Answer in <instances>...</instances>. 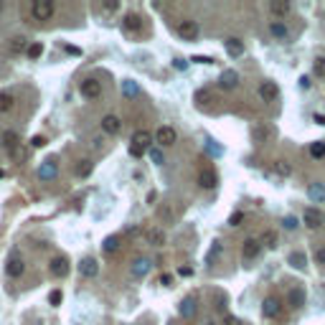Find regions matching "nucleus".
I'll list each match as a JSON object with an SVG mask.
<instances>
[{
  "label": "nucleus",
  "instance_id": "f257e3e1",
  "mask_svg": "<svg viewBox=\"0 0 325 325\" xmlns=\"http://www.w3.org/2000/svg\"><path fill=\"white\" fill-rule=\"evenodd\" d=\"M175 31H178V36L181 38H186V41H196L198 38V23L196 20H190V18H183V20H178V26H175Z\"/></svg>",
  "mask_w": 325,
  "mask_h": 325
},
{
  "label": "nucleus",
  "instance_id": "f03ea898",
  "mask_svg": "<svg viewBox=\"0 0 325 325\" xmlns=\"http://www.w3.org/2000/svg\"><path fill=\"white\" fill-rule=\"evenodd\" d=\"M53 3L51 0H36V3L31 5V13H33V18L36 20H51V16H53Z\"/></svg>",
  "mask_w": 325,
  "mask_h": 325
},
{
  "label": "nucleus",
  "instance_id": "7ed1b4c3",
  "mask_svg": "<svg viewBox=\"0 0 325 325\" xmlns=\"http://www.w3.org/2000/svg\"><path fill=\"white\" fill-rule=\"evenodd\" d=\"M79 92H82V97H84V99H99V97H102V84L89 76V79H84V82H82Z\"/></svg>",
  "mask_w": 325,
  "mask_h": 325
},
{
  "label": "nucleus",
  "instance_id": "20e7f679",
  "mask_svg": "<svg viewBox=\"0 0 325 325\" xmlns=\"http://www.w3.org/2000/svg\"><path fill=\"white\" fill-rule=\"evenodd\" d=\"M175 140H178V132L173 127H168V125L158 127V132H155V142H158L160 148H171Z\"/></svg>",
  "mask_w": 325,
  "mask_h": 325
},
{
  "label": "nucleus",
  "instance_id": "39448f33",
  "mask_svg": "<svg viewBox=\"0 0 325 325\" xmlns=\"http://www.w3.org/2000/svg\"><path fill=\"white\" fill-rule=\"evenodd\" d=\"M49 270H51V274L53 277H66V274H69V270H71V267H69V259H66V257H53V259L49 262Z\"/></svg>",
  "mask_w": 325,
  "mask_h": 325
},
{
  "label": "nucleus",
  "instance_id": "423d86ee",
  "mask_svg": "<svg viewBox=\"0 0 325 325\" xmlns=\"http://www.w3.org/2000/svg\"><path fill=\"white\" fill-rule=\"evenodd\" d=\"M5 272H8V277H20L26 272V262H23V257H20L18 252L8 259V264H5Z\"/></svg>",
  "mask_w": 325,
  "mask_h": 325
},
{
  "label": "nucleus",
  "instance_id": "0eeeda50",
  "mask_svg": "<svg viewBox=\"0 0 325 325\" xmlns=\"http://www.w3.org/2000/svg\"><path fill=\"white\" fill-rule=\"evenodd\" d=\"M279 312H282V305H279L277 297H267V300L262 302V315H264L267 320L279 318Z\"/></svg>",
  "mask_w": 325,
  "mask_h": 325
},
{
  "label": "nucleus",
  "instance_id": "6e6552de",
  "mask_svg": "<svg viewBox=\"0 0 325 325\" xmlns=\"http://www.w3.org/2000/svg\"><path fill=\"white\" fill-rule=\"evenodd\" d=\"M120 130H122V120L117 115H104L102 117V132H107V135H117Z\"/></svg>",
  "mask_w": 325,
  "mask_h": 325
},
{
  "label": "nucleus",
  "instance_id": "1a4fd4ad",
  "mask_svg": "<svg viewBox=\"0 0 325 325\" xmlns=\"http://www.w3.org/2000/svg\"><path fill=\"white\" fill-rule=\"evenodd\" d=\"M259 252H262L259 239H246V241H244V246H241L244 259H257V257H259Z\"/></svg>",
  "mask_w": 325,
  "mask_h": 325
},
{
  "label": "nucleus",
  "instance_id": "9d476101",
  "mask_svg": "<svg viewBox=\"0 0 325 325\" xmlns=\"http://www.w3.org/2000/svg\"><path fill=\"white\" fill-rule=\"evenodd\" d=\"M150 267H153V262L148 259V257H137V259L132 262V267H130L132 277H145V274L150 272Z\"/></svg>",
  "mask_w": 325,
  "mask_h": 325
},
{
  "label": "nucleus",
  "instance_id": "9b49d317",
  "mask_svg": "<svg viewBox=\"0 0 325 325\" xmlns=\"http://www.w3.org/2000/svg\"><path fill=\"white\" fill-rule=\"evenodd\" d=\"M277 94H279V86L274 82H262L259 84V97L264 99V102H274Z\"/></svg>",
  "mask_w": 325,
  "mask_h": 325
},
{
  "label": "nucleus",
  "instance_id": "f8f14e48",
  "mask_svg": "<svg viewBox=\"0 0 325 325\" xmlns=\"http://www.w3.org/2000/svg\"><path fill=\"white\" fill-rule=\"evenodd\" d=\"M79 272H82V277H97V272H99V262L94 259V257H86V259H82V264H79Z\"/></svg>",
  "mask_w": 325,
  "mask_h": 325
},
{
  "label": "nucleus",
  "instance_id": "ddd939ff",
  "mask_svg": "<svg viewBox=\"0 0 325 325\" xmlns=\"http://www.w3.org/2000/svg\"><path fill=\"white\" fill-rule=\"evenodd\" d=\"M302 221H305L308 229H320L323 226V214H320L318 208H308L305 216H302Z\"/></svg>",
  "mask_w": 325,
  "mask_h": 325
},
{
  "label": "nucleus",
  "instance_id": "4468645a",
  "mask_svg": "<svg viewBox=\"0 0 325 325\" xmlns=\"http://www.w3.org/2000/svg\"><path fill=\"white\" fill-rule=\"evenodd\" d=\"M305 297H308V295H305V287H300V285H297V287H292V290H290V295H287L290 308H295V310H297V308H302V305H305Z\"/></svg>",
  "mask_w": 325,
  "mask_h": 325
},
{
  "label": "nucleus",
  "instance_id": "2eb2a0df",
  "mask_svg": "<svg viewBox=\"0 0 325 325\" xmlns=\"http://www.w3.org/2000/svg\"><path fill=\"white\" fill-rule=\"evenodd\" d=\"M59 175V165H56L53 160H46L41 168H38V178L41 181H51V178Z\"/></svg>",
  "mask_w": 325,
  "mask_h": 325
},
{
  "label": "nucleus",
  "instance_id": "dca6fc26",
  "mask_svg": "<svg viewBox=\"0 0 325 325\" xmlns=\"http://www.w3.org/2000/svg\"><path fill=\"white\" fill-rule=\"evenodd\" d=\"M237 84H239V74L237 71H223L221 76H219V86L221 89H237Z\"/></svg>",
  "mask_w": 325,
  "mask_h": 325
},
{
  "label": "nucleus",
  "instance_id": "f3484780",
  "mask_svg": "<svg viewBox=\"0 0 325 325\" xmlns=\"http://www.w3.org/2000/svg\"><path fill=\"white\" fill-rule=\"evenodd\" d=\"M198 186H201V188H206V190H208V188H214V186H216V173L211 171V168H204V171L198 173Z\"/></svg>",
  "mask_w": 325,
  "mask_h": 325
},
{
  "label": "nucleus",
  "instance_id": "a211bd4d",
  "mask_svg": "<svg viewBox=\"0 0 325 325\" xmlns=\"http://www.w3.org/2000/svg\"><path fill=\"white\" fill-rule=\"evenodd\" d=\"M122 26H125V31H132V33H140L142 31V18L137 13H127L125 20H122Z\"/></svg>",
  "mask_w": 325,
  "mask_h": 325
},
{
  "label": "nucleus",
  "instance_id": "6ab92c4d",
  "mask_svg": "<svg viewBox=\"0 0 325 325\" xmlns=\"http://www.w3.org/2000/svg\"><path fill=\"white\" fill-rule=\"evenodd\" d=\"M153 142V135L148 130H137L135 135H132V142L130 145H137V148H142V150H148V145Z\"/></svg>",
  "mask_w": 325,
  "mask_h": 325
},
{
  "label": "nucleus",
  "instance_id": "aec40b11",
  "mask_svg": "<svg viewBox=\"0 0 325 325\" xmlns=\"http://www.w3.org/2000/svg\"><path fill=\"white\" fill-rule=\"evenodd\" d=\"M223 46H226V53L234 56V59L244 53V41H241V38H226V43H223Z\"/></svg>",
  "mask_w": 325,
  "mask_h": 325
},
{
  "label": "nucleus",
  "instance_id": "412c9836",
  "mask_svg": "<svg viewBox=\"0 0 325 325\" xmlns=\"http://www.w3.org/2000/svg\"><path fill=\"white\" fill-rule=\"evenodd\" d=\"M272 137V130L270 127H264V125H254L252 127V140L254 142H267Z\"/></svg>",
  "mask_w": 325,
  "mask_h": 325
},
{
  "label": "nucleus",
  "instance_id": "4be33fe9",
  "mask_svg": "<svg viewBox=\"0 0 325 325\" xmlns=\"http://www.w3.org/2000/svg\"><path fill=\"white\" fill-rule=\"evenodd\" d=\"M270 31H272V36L279 38V41H287V36H290V31H287V26L282 23V20H272Z\"/></svg>",
  "mask_w": 325,
  "mask_h": 325
},
{
  "label": "nucleus",
  "instance_id": "5701e85b",
  "mask_svg": "<svg viewBox=\"0 0 325 325\" xmlns=\"http://www.w3.org/2000/svg\"><path fill=\"white\" fill-rule=\"evenodd\" d=\"M181 315L188 318V320L196 315V300H193V297H186V300L181 302Z\"/></svg>",
  "mask_w": 325,
  "mask_h": 325
},
{
  "label": "nucleus",
  "instance_id": "b1692460",
  "mask_svg": "<svg viewBox=\"0 0 325 325\" xmlns=\"http://www.w3.org/2000/svg\"><path fill=\"white\" fill-rule=\"evenodd\" d=\"M148 241H150L153 246H163V244H165V231L158 229V226L150 229V231H148Z\"/></svg>",
  "mask_w": 325,
  "mask_h": 325
},
{
  "label": "nucleus",
  "instance_id": "393cba45",
  "mask_svg": "<svg viewBox=\"0 0 325 325\" xmlns=\"http://www.w3.org/2000/svg\"><path fill=\"white\" fill-rule=\"evenodd\" d=\"M308 196H310V201H325V186L323 183H312L310 188H308Z\"/></svg>",
  "mask_w": 325,
  "mask_h": 325
},
{
  "label": "nucleus",
  "instance_id": "a878e982",
  "mask_svg": "<svg viewBox=\"0 0 325 325\" xmlns=\"http://www.w3.org/2000/svg\"><path fill=\"white\" fill-rule=\"evenodd\" d=\"M26 49H28V38L26 36H16L13 41H10V53H13V56L16 53H23Z\"/></svg>",
  "mask_w": 325,
  "mask_h": 325
},
{
  "label": "nucleus",
  "instance_id": "bb28decb",
  "mask_svg": "<svg viewBox=\"0 0 325 325\" xmlns=\"http://www.w3.org/2000/svg\"><path fill=\"white\" fill-rule=\"evenodd\" d=\"M3 145H5L8 150L18 148V145H20V137H18V132H13V130H5V132H3Z\"/></svg>",
  "mask_w": 325,
  "mask_h": 325
},
{
  "label": "nucleus",
  "instance_id": "cd10ccee",
  "mask_svg": "<svg viewBox=\"0 0 325 325\" xmlns=\"http://www.w3.org/2000/svg\"><path fill=\"white\" fill-rule=\"evenodd\" d=\"M259 244H262V246H267V249H274V246H277V234H274L272 229L262 231V237H259Z\"/></svg>",
  "mask_w": 325,
  "mask_h": 325
},
{
  "label": "nucleus",
  "instance_id": "c85d7f7f",
  "mask_svg": "<svg viewBox=\"0 0 325 325\" xmlns=\"http://www.w3.org/2000/svg\"><path fill=\"white\" fill-rule=\"evenodd\" d=\"M290 264L297 267V270H305V267H308V257L302 252H292V254H290Z\"/></svg>",
  "mask_w": 325,
  "mask_h": 325
},
{
  "label": "nucleus",
  "instance_id": "c756f323",
  "mask_svg": "<svg viewBox=\"0 0 325 325\" xmlns=\"http://www.w3.org/2000/svg\"><path fill=\"white\" fill-rule=\"evenodd\" d=\"M76 175H79V178H86V175H92V160H79V163H76V171H74Z\"/></svg>",
  "mask_w": 325,
  "mask_h": 325
},
{
  "label": "nucleus",
  "instance_id": "7c9ffc66",
  "mask_svg": "<svg viewBox=\"0 0 325 325\" xmlns=\"http://www.w3.org/2000/svg\"><path fill=\"white\" fill-rule=\"evenodd\" d=\"M102 249H104V254H115L120 249V237H107L104 244H102Z\"/></svg>",
  "mask_w": 325,
  "mask_h": 325
},
{
  "label": "nucleus",
  "instance_id": "2f4dec72",
  "mask_svg": "<svg viewBox=\"0 0 325 325\" xmlns=\"http://www.w3.org/2000/svg\"><path fill=\"white\" fill-rule=\"evenodd\" d=\"M274 173L282 175V178H287V175H292V165H290L287 160H277V163H274Z\"/></svg>",
  "mask_w": 325,
  "mask_h": 325
},
{
  "label": "nucleus",
  "instance_id": "473e14b6",
  "mask_svg": "<svg viewBox=\"0 0 325 325\" xmlns=\"http://www.w3.org/2000/svg\"><path fill=\"white\" fill-rule=\"evenodd\" d=\"M41 53H43V43H28V49H26V56L28 59H41Z\"/></svg>",
  "mask_w": 325,
  "mask_h": 325
},
{
  "label": "nucleus",
  "instance_id": "72a5a7b5",
  "mask_svg": "<svg viewBox=\"0 0 325 325\" xmlns=\"http://www.w3.org/2000/svg\"><path fill=\"white\" fill-rule=\"evenodd\" d=\"M312 74H315L318 79H325V56H320V59L312 61Z\"/></svg>",
  "mask_w": 325,
  "mask_h": 325
},
{
  "label": "nucleus",
  "instance_id": "f704fd0d",
  "mask_svg": "<svg viewBox=\"0 0 325 325\" xmlns=\"http://www.w3.org/2000/svg\"><path fill=\"white\" fill-rule=\"evenodd\" d=\"M10 158H13L16 163H26V158H28V150L23 148V145H18V148H13V150H10Z\"/></svg>",
  "mask_w": 325,
  "mask_h": 325
},
{
  "label": "nucleus",
  "instance_id": "c9c22d12",
  "mask_svg": "<svg viewBox=\"0 0 325 325\" xmlns=\"http://www.w3.org/2000/svg\"><path fill=\"white\" fill-rule=\"evenodd\" d=\"M10 107H13V94L0 92V112H10Z\"/></svg>",
  "mask_w": 325,
  "mask_h": 325
},
{
  "label": "nucleus",
  "instance_id": "e433bc0d",
  "mask_svg": "<svg viewBox=\"0 0 325 325\" xmlns=\"http://www.w3.org/2000/svg\"><path fill=\"white\" fill-rule=\"evenodd\" d=\"M310 155H312L315 160H323V158H325V142H312V145H310Z\"/></svg>",
  "mask_w": 325,
  "mask_h": 325
},
{
  "label": "nucleus",
  "instance_id": "4c0bfd02",
  "mask_svg": "<svg viewBox=\"0 0 325 325\" xmlns=\"http://www.w3.org/2000/svg\"><path fill=\"white\" fill-rule=\"evenodd\" d=\"M270 10H272V16H287L290 13V3H272Z\"/></svg>",
  "mask_w": 325,
  "mask_h": 325
},
{
  "label": "nucleus",
  "instance_id": "58836bf2",
  "mask_svg": "<svg viewBox=\"0 0 325 325\" xmlns=\"http://www.w3.org/2000/svg\"><path fill=\"white\" fill-rule=\"evenodd\" d=\"M122 92H125V97H137L140 89H137L135 82H125V84H122Z\"/></svg>",
  "mask_w": 325,
  "mask_h": 325
},
{
  "label": "nucleus",
  "instance_id": "ea45409f",
  "mask_svg": "<svg viewBox=\"0 0 325 325\" xmlns=\"http://www.w3.org/2000/svg\"><path fill=\"white\" fill-rule=\"evenodd\" d=\"M193 99H196L198 104H208V102H211V94L206 92V89H198V92L193 94Z\"/></svg>",
  "mask_w": 325,
  "mask_h": 325
},
{
  "label": "nucleus",
  "instance_id": "a19ab883",
  "mask_svg": "<svg viewBox=\"0 0 325 325\" xmlns=\"http://www.w3.org/2000/svg\"><path fill=\"white\" fill-rule=\"evenodd\" d=\"M102 8L107 10V13H115V10H120V0H104Z\"/></svg>",
  "mask_w": 325,
  "mask_h": 325
},
{
  "label": "nucleus",
  "instance_id": "79ce46f5",
  "mask_svg": "<svg viewBox=\"0 0 325 325\" xmlns=\"http://www.w3.org/2000/svg\"><path fill=\"white\" fill-rule=\"evenodd\" d=\"M282 226H285V229H297V226H300V221H297L295 216H285Z\"/></svg>",
  "mask_w": 325,
  "mask_h": 325
},
{
  "label": "nucleus",
  "instance_id": "37998d69",
  "mask_svg": "<svg viewBox=\"0 0 325 325\" xmlns=\"http://www.w3.org/2000/svg\"><path fill=\"white\" fill-rule=\"evenodd\" d=\"M241 221H244V214H241V211H237V214L229 216V223H231V226H241Z\"/></svg>",
  "mask_w": 325,
  "mask_h": 325
},
{
  "label": "nucleus",
  "instance_id": "c03bdc74",
  "mask_svg": "<svg viewBox=\"0 0 325 325\" xmlns=\"http://www.w3.org/2000/svg\"><path fill=\"white\" fill-rule=\"evenodd\" d=\"M49 302L51 305H61V290H53V292L49 295Z\"/></svg>",
  "mask_w": 325,
  "mask_h": 325
},
{
  "label": "nucleus",
  "instance_id": "a18cd8bd",
  "mask_svg": "<svg viewBox=\"0 0 325 325\" xmlns=\"http://www.w3.org/2000/svg\"><path fill=\"white\" fill-rule=\"evenodd\" d=\"M221 249H223V246H221V241H216V244H214V249L208 252V262H211V259H216V257L221 254Z\"/></svg>",
  "mask_w": 325,
  "mask_h": 325
},
{
  "label": "nucleus",
  "instance_id": "49530a36",
  "mask_svg": "<svg viewBox=\"0 0 325 325\" xmlns=\"http://www.w3.org/2000/svg\"><path fill=\"white\" fill-rule=\"evenodd\" d=\"M150 158H153L155 163H158V165H163V153H160L158 148H153V150H150Z\"/></svg>",
  "mask_w": 325,
  "mask_h": 325
},
{
  "label": "nucleus",
  "instance_id": "de8ad7c7",
  "mask_svg": "<svg viewBox=\"0 0 325 325\" xmlns=\"http://www.w3.org/2000/svg\"><path fill=\"white\" fill-rule=\"evenodd\" d=\"M130 155H132V158H142L145 150H142V148H137V145H130Z\"/></svg>",
  "mask_w": 325,
  "mask_h": 325
},
{
  "label": "nucleus",
  "instance_id": "09e8293b",
  "mask_svg": "<svg viewBox=\"0 0 325 325\" xmlns=\"http://www.w3.org/2000/svg\"><path fill=\"white\" fill-rule=\"evenodd\" d=\"M196 64H216V59H211V56H193Z\"/></svg>",
  "mask_w": 325,
  "mask_h": 325
},
{
  "label": "nucleus",
  "instance_id": "8fccbe9b",
  "mask_svg": "<svg viewBox=\"0 0 325 325\" xmlns=\"http://www.w3.org/2000/svg\"><path fill=\"white\" fill-rule=\"evenodd\" d=\"M31 145H33V148H43V145H46V137H43V135H36V137L31 140Z\"/></svg>",
  "mask_w": 325,
  "mask_h": 325
},
{
  "label": "nucleus",
  "instance_id": "3c124183",
  "mask_svg": "<svg viewBox=\"0 0 325 325\" xmlns=\"http://www.w3.org/2000/svg\"><path fill=\"white\" fill-rule=\"evenodd\" d=\"M223 325H241V320L237 315H226V318H223Z\"/></svg>",
  "mask_w": 325,
  "mask_h": 325
},
{
  "label": "nucleus",
  "instance_id": "603ef678",
  "mask_svg": "<svg viewBox=\"0 0 325 325\" xmlns=\"http://www.w3.org/2000/svg\"><path fill=\"white\" fill-rule=\"evenodd\" d=\"M315 262L325 267V249H315Z\"/></svg>",
  "mask_w": 325,
  "mask_h": 325
},
{
  "label": "nucleus",
  "instance_id": "864d4df0",
  "mask_svg": "<svg viewBox=\"0 0 325 325\" xmlns=\"http://www.w3.org/2000/svg\"><path fill=\"white\" fill-rule=\"evenodd\" d=\"M173 66H175L178 71H186V69H188V64H186L183 59H175V61H173Z\"/></svg>",
  "mask_w": 325,
  "mask_h": 325
},
{
  "label": "nucleus",
  "instance_id": "5fc2aeb1",
  "mask_svg": "<svg viewBox=\"0 0 325 325\" xmlns=\"http://www.w3.org/2000/svg\"><path fill=\"white\" fill-rule=\"evenodd\" d=\"M160 285H163V287H171V285H173V274H163V277H160Z\"/></svg>",
  "mask_w": 325,
  "mask_h": 325
},
{
  "label": "nucleus",
  "instance_id": "6e6d98bb",
  "mask_svg": "<svg viewBox=\"0 0 325 325\" xmlns=\"http://www.w3.org/2000/svg\"><path fill=\"white\" fill-rule=\"evenodd\" d=\"M178 274H181V277H190V274H193V270H190V267H181Z\"/></svg>",
  "mask_w": 325,
  "mask_h": 325
},
{
  "label": "nucleus",
  "instance_id": "4d7b16f0",
  "mask_svg": "<svg viewBox=\"0 0 325 325\" xmlns=\"http://www.w3.org/2000/svg\"><path fill=\"white\" fill-rule=\"evenodd\" d=\"M64 49H66V53H71V56H79V53H82L76 46H64Z\"/></svg>",
  "mask_w": 325,
  "mask_h": 325
},
{
  "label": "nucleus",
  "instance_id": "13d9d810",
  "mask_svg": "<svg viewBox=\"0 0 325 325\" xmlns=\"http://www.w3.org/2000/svg\"><path fill=\"white\" fill-rule=\"evenodd\" d=\"M300 86L308 89V86H310V76H302V79H300Z\"/></svg>",
  "mask_w": 325,
  "mask_h": 325
},
{
  "label": "nucleus",
  "instance_id": "bf43d9fd",
  "mask_svg": "<svg viewBox=\"0 0 325 325\" xmlns=\"http://www.w3.org/2000/svg\"><path fill=\"white\" fill-rule=\"evenodd\" d=\"M155 201H158V193H155V190H150V193H148V204H155Z\"/></svg>",
  "mask_w": 325,
  "mask_h": 325
},
{
  "label": "nucleus",
  "instance_id": "052dcab7",
  "mask_svg": "<svg viewBox=\"0 0 325 325\" xmlns=\"http://www.w3.org/2000/svg\"><path fill=\"white\" fill-rule=\"evenodd\" d=\"M312 120H315V122H318V125H323V127H325V115H315V117H312Z\"/></svg>",
  "mask_w": 325,
  "mask_h": 325
},
{
  "label": "nucleus",
  "instance_id": "680f3d73",
  "mask_svg": "<svg viewBox=\"0 0 325 325\" xmlns=\"http://www.w3.org/2000/svg\"><path fill=\"white\" fill-rule=\"evenodd\" d=\"M3 175H5V173H3V171H0V178H3Z\"/></svg>",
  "mask_w": 325,
  "mask_h": 325
},
{
  "label": "nucleus",
  "instance_id": "e2e57ef3",
  "mask_svg": "<svg viewBox=\"0 0 325 325\" xmlns=\"http://www.w3.org/2000/svg\"><path fill=\"white\" fill-rule=\"evenodd\" d=\"M0 10H3V5H0Z\"/></svg>",
  "mask_w": 325,
  "mask_h": 325
}]
</instances>
